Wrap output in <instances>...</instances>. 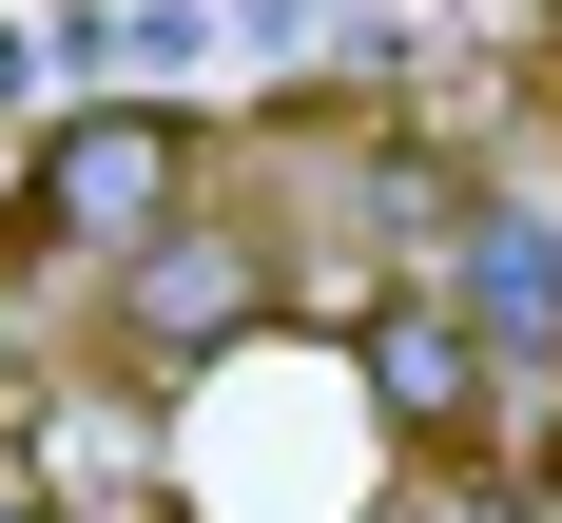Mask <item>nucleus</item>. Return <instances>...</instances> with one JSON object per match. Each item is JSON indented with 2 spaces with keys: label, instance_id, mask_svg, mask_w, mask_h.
Masks as SVG:
<instances>
[{
  "label": "nucleus",
  "instance_id": "obj_1",
  "mask_svg": "<svg viewBox=\"0 0 562 523\" xmlns=\"http://www.w3.org/2000/svg\"><path fill=\"white\" fill-rule=\"evenodd\" d=\"M175 214H194V116H156V98H98V116H58L20 156V252H98L116 272Z\"/></svg>",
  "mask_w": 562,
  "mask_h": 523
},
{
  "label": "nucleus",
  "instance_id": "obj_3",
  "mask_svg": "<svg viewBox=\"0 0 562 523\" xmlns=\"http://www.w3.org/2000/svg\"><path fill=\"white\" fill-rule=\"evenodd\" d=\"M369 407H389V427H465V407H485V310H465V291H389V310H369Z\"/></svg>",
  "mask_w": 562,
  "mask_h": 523
},
{
  "label": "nucleus",
  "instance_id": "obj_2",
  "mask_svg": "<svg viewBox=\"0 0 562 523\" xmlns=\"http://www.w3.org/2000/svg\"><path fill=\"white\" fill-rule=\"evenodd\" d=\"M252 310H272V252H252L233 214H175V232H136V252H116V349H136V368H175V349L214 368Z\"/></svg>",
  "mask_w": 562,
  "mask_h": 523
}]
</instances>
